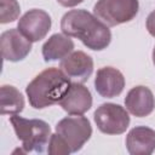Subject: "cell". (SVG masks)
Listing matches in <instances>:
<instances>
[{
	"label": "cell",
	"instance_id": "cell-1",
	"mask_svg": "<svg viewBox=\"0 0 155 155\" xmlns=\"http://www.w3.org/2000/svg\"><path fill=\"white\" fill-rule=\"evenodd\" d=\"M63 34L79 39L87 48L102 51L111 41V33L107 24L86 10H70L61 21Z\"/></svg>",
	"mask_w": 155,
	"mask_h": 155
},
{
	"label": "cell",
	"instance_id": "cell-2",
	"mask_svg": "<svg viewBox=\"0 0 155 155\" xmlns=\"http://www.w3.org/2000/svg\"><path fill=\"white\" fill-rule=\"evenodd\" d=\"M71 80L58 68H47L38 74L25 87L29 104L34 109L51 107L64 97Z\"/></svg>",
	"mask_w": 155,
	"mask_h": 155
},
{
	"label": "cell",
	"instance_id": "cell-3",
	"mask_svg": "<svg viewBox=\"0 0 155 155\" xmlns=\"http://www.w3.org/2000/svg\"><path fill=\"white\" fill-rule=\"evenodd\" d=\"M17 138L22 142V153H44L51 138L50 125L40 119H25L17 114L10 116Z\"/></svg>",
	"mask_w": 155,
	"mask_h": 155
},
{
	"label": "cell",
	"instance_id": "cell-4",
	"mask_svg": "<svg viewBox=\"0 0 155 155\" xmlns=\"http://www.w3.org/2000/svg\"><path fill=\"white\" fill-rule=\"evenodd\" d=\"M138 10V0H98L93 6V15L108 27H115L132 21Z\"/></svg>",
	"mask_w": 155,
	"mask_h": 155
},
{
	"label": "cell",
	"instance_id": "cell-5",
	"mask_svg": "<svg viewBox=\"0 0 155 155\" xmlns=\"http://www.w3.org/2000/svg\"><path fill=\"white\" fill-rule=\"evenodd\" d=\"M94 122L98 130L105 134H121L130 126L128 111L115 103H103L101 104L94 114Z\"/></svg>",
	"mask_w": 155,
	"mask_h": 155
},
{
	"label": "cell",
	"instance_id": "cell-6",
	"mask_svg": "<svg viewBox=\"0 0 155 155\" xmlns=\"http://www.w3.org/2000/svg\"><path fill=\"white\" fill-rule=\"evenodd\" d=\"M56 132L64 138L71 153H76L91 138L92 127L87 117L82 115H73L58 121Z\"/></svg>",
	"mask_w": 155,
	"mask_h": 155
},
{
	"label": "cell",
	"instance_id": "cell-7",
	"mask_svg": "<svg viewBox=\"0 0 155 155\" xmlns=\"http://www.w3.org/2000/svg\"><path fill=\"white\" fill-rule=\"evenodd\" d=\"M50 15L40 8H33L27 11L18 21L17 29L31 42L42 40L51 29Z\"/></svg>",
	"mask_w": 155,
	"mask_h": 155
},
{
	"label": "cell",
	"instance_id": "cell-8",
	"mask_svg": "<svg viewBox=\"0 0 155 155\" xmlns=\"http://www.w3.org/2000/svg\"><path fill=\"white\" fill-rule=\"evenodd\" d=\"M1 54L5 61L18 62L24 59L31 51V41L18 29H8L0 36Z\"/></svg>",
	"mask_w": 155,
	"mask_h": 155
},
{
	"label": "cell",
	"instance_id": "cell-9",
	"mask_svg": "<svg viewBox=\"0 0 155 155\" xmlns=\"http://www.w3.org/2000/svg\"><path fill=\"white\" fill-rule=\"evenodd\" d=\"M59 69L74 82H86L93 71V59L82 51H73L59 63Z\"/></svg>",
	"mask_w": 155,
	"mask_h": 155
},
{
	"label": "cell",
	"instance_id": "cell-10",
	"mask_svg": "<svg viewBox=\"0 0 155 155\" xmlns=\"http://www.w3.org/2000/svg\"><path fill=\"white\" fill-rule=\"evenodd\" d=\"M58 104L70 115H82L92 107V94L81 82L73 81Z\"/></svg>",
	"mask_w": 155,
	"mask_h": 155
},
{
	"label": "cell",
	"instance_id": "cell-11",
	"mask_svg": "<svg viewBox=\"0 0 155 155\" xmlns=\"http://www.w3.org/2000/svg\"><path fill=\"white\" fill-rule=\"evenodd\" d=\"M124 87L125 78L119 69L113 67H103L97 70L94 78V88L102 97L114 98L124 91Z\"/></svg>",
	"mask_w": 155,
	"mask_h": 155
},
{
	"label": "cell",
	"instance_id": "cell-12",
	"mask_svg": "<svg viewBox=\"0 0 155 155\" xmlns=\"http://www.w3.org/2000/svg\"><path fill=\"white\" fill-rule=\"evenodd\" d=\"M125 107L128 113L137 117H144L155 109V97L149 87L136 86L125 97Z\"/></svg>",
	"mask_w": 155,
	"mask_h": 155
},
{
	"label": "cell",
	"instance_id": "cell-13",
	"mask_svg": "<svg viewBox=\"0 0 155 155\" xmlns=\"http://www.w3.org/2000/svg\"><path fill=\"white\" fill-rule=\"evenodd\" d=\"M126 149L131 155H150L155 150V131L136 126L126 136Z\"/></svg>",
	"mask_w": 155,
	"mask_h": 155
},
{
	"label": "cell",
	"instance_id": "cell-14",
	"mask_svg": "<svg viewBox=\"0 0 155 155\" xmlns=\"http://www.w3.org/2000/svg\"><path fill=\"white\" fill-rule=\"evenodd\" d=\"M74 50V42L65 34H53L42 45V57L45 62H52L65 58Z\"/></svg>",
	"mask_w": 155,
	"mask_h": 155
},
{
	"label": "cell",
	"instance_id": "cell-15",
	"mask_svg": "<svg viewBox=\"0 0 155 155\" xmlns=\"http://www.w3.org/2000/svg\"><path fill=\"white\" fill-rule=\"evenodd\" d=\"M24 108L23 94L11 85H2L0 87V113L1 115L19 114Z\"/></svg>",
	"mask_w": 155,
	"mask_h": 155
},
{
	"label": "cell",
	"instance_id": "cell-16",
	"mask_svg": "<svg viewBox=\"0 0 155 155\" xmlns=\"http://www.w3.org/2000/svg\"><path fill=\"white\" fill-rule=\"evenodd\" d=\"M1 11H0V23H10L16 21L19 17L21 7L17 0H0Z\"/></svg>",
	"mask_w": 155,
	"mask_h": 155
},
{
	"label": "cell",
	"instance_id": "cell-17",
	"mask_svg": "<svg viewBox=\"0 0 155 155\" xmlns=\"http://www.w3.org/2000/svg\"><path fill=\"white\" fill-rule=\"evenodd\" d=\"M47 153L51 155H68L71 153V150L68 143L64 140V138L56 132L51 134V138L47 145Z\"/></svg>",
	"mask_w": 155,
	"mask_h": 155
},
{
	"label": "cell",
	"instance_id": "cell-18",
	"mask_svg": "<svg viewBox=\"0 0 155 155\" xmlns=\"http://www.w3.org/2000/svg\"><path fill=\"white\" fill-rule=\"evenodd\" d=\"M145 25H147V29H148L149 34L155 38V11L149 13V16L147 18V22H145Z\"/></svg>",
	"mask_w": 155,
	"mask_h": 155
},
{
	"label": "cell",
	"instance_id": "cell-19",
	"mask_svg": "<svg viewBox=\"0 0 155 155\" xmlns=\"http://www.w3.org/2000/svg\"><path fill=\"white\" fill-rule=\"evenodd\" d=\"M59 5L64 6V7H74L79 4H81L84 0H57Z\"/></svg>",
	"mask_w": 155,
	"mask_h": 155
},
{
	"label": "cell",
	"instance_id": "cell-20",
	"mask_svg": "<svg viewBox=\"0 0 155 155\" xmlns=\"http://www.w3.org/2000/svg\"><path fill=\"white\" fill-rule=\"evenodd\" d=\"M153 62H154V65H155V47L153 50Z\"/></svg>",
	"mask_w": 155,
	"mask_h": 155
}]
</instances>
